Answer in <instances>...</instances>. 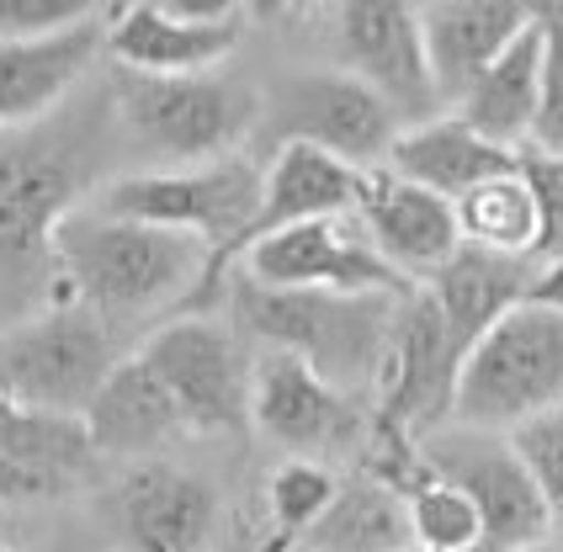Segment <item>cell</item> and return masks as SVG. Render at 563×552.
I'll return each mask as SVG.
<instances>
[{
	"label": "cell",
	"instance_id": "f35d334b",
	"mask_svg": "<svg viewBox=\"0 0 563 552\" xmlns=\"http://www.w3.org/2000/svg\"><path fill=\"white\" fill-rule=\"evenodd\" d=\"M399 552H431V548H420V542H405V548H399Z\"/></svg>",
	"mask_w": 563,
	"mask_h": 552
},
{
	"label": "cell",
	"instance_id": "e0dca14e",
	"mask_svg": "<svg viewBox=\"0 0 563 552\" xmlns=\"http://www.w3.org/2000/svg\"><path fill=\"white\" fill-rule=\"evenodd\" d=\"M107 54V16L37 43H0V133L54 118Z\"/></svg>",
	"mask_w": 563,
	"mask_h": 552
},
{
	"label": "cell",
	"instance_id": "30bf717a",
	"mask_svg": "<svg viewBox=\"0 0 563 552\" xmlns=\"http://www.w3.org/2000/svg\"><path fill=\"white\" fill-rule=\"evenodd\" d=\"M420 452H426L431 473H441V478H452V484H463L473 494V505L484 516V552H521L548 542L553 510H548L532 467L521 462L510 435L446 426Z\"/></svg>",
	"mask_w": 563,
	"mask_h": 552
},
{
	"label": "cell",
	"instance_id": "74e56055",
	"mask_svg": "<svg viewBox=\"0 0 563 552\" xmlns=\"http://www.w3.org/2000/svg\"><path fill=\"white\" fill-rule=\"evenodd\" d=\"M521 552H563V548H553V542H537V548H521Z\"/></svg>",
	"mask_w": 563,
	"mask_h": 552
},
{
	"label": "cell",
	"instance_id": "d4e9b609",
	"mask_svg": "<svg viewBox=\"0 0 563 552\" xmlns=\"http://www.w3.org/2000/svg\"><path fill=\"white\" fill-rule=\"evenodd\" d=\"M542 27H527L500 59L489 64L468 91L452 101L457 118H468L478 133H489L505 150H527L532 144L537 112H542Z\"/></svg>",
	"mask_w": 563,
	"mask_h": 552
},
{
	"label": "cell",
	"instance_id": "5b68a950",
	"mask_svg": "<svg viewBox=\"0 0 563 552\" xmlns=\"http://www.w3.org/2000/svg\"><path fill=\"white\" fill-rule=\"evenodd\" d=\"M112 107L123 133L159 165H208L223 154H240L266 107L261 96L245 91L240 80L223 75H139L118 69L112 80Z\"/></svg>",
	"mask_w": 563,
	"mask_h": 552
},
{
	"label": "cell",
	"instance_id": "b9f144b4",
	"mask_svg": "<svg viewBox=\"0 0 563 552\" xmlns=\"http://www.w3.org/2000/svg\"><path fill=\"white\" fill-rule=\"evenodd\" d=\"M303 5H313V0H303Z\"/></svg>",
	"mask_w": 563,
	"mask_h": 552
},
{
	"label": "cell",
	"instance_id": "f546056e",
	"mask_svg": "<svg viewBox=\"0 0 563 552\" xmlns=\"http://www.w3.org/2000/svg\"><path fill=\"white\" fill-rule=\"evenodd\" d=\"M118 0H0V43H37L112 16Z\"/></svg>",
	"mask_w": 563,
	"mask_h": 552
},
{
	"label": "cell",
	"instance_id": "ffe728a7",
	"mask_svg": "<svg viewBox=\"0 0 563 552\" xmlns=\"http://www.w3.org/2000/svg\"><path fill=\"white\" fill-rule=\"evenodd\" d=\"M362 176L356 165H345L335 154L313 150V144H277L266 159V181H261V208L255 223L245 234V250L277 229L292 223H309V218H341L356 213V197H362ZM245 261V255H240Z\"/></svg>",
	"mask_w": 563,
	"mask_h": 552
},
{
	"label": "cell",
	"instance_id": "44dd1931",
	"mask_svg": "<svg viewBox=\"0 0 563 552\" xmlns=\"http://www.w3.org/2000/svg\"><path fill=\"white\" fill-rule=\"evenodd\" d=\"M521 165V150H505L489 133H478L468 118L457 112H437L426 123H409L399 139H394V154H388V170H399L409 181L431 186L441 197H463L478 181L489 176H505Z\"/></svg>",
	"mask_w": 563,
	"mask_h": 552
},
{
	"label": "cell",
	"instance_id": "7402d4cb",
	"mask_svg": "<svg viewBox=\"0 0 563 552\" xmlns=\"http://www.w3.org/2000/svg\"><path fill=\"white\" fill-rule=\"evenodd\" d=\"M532 261H516V255H495V250L463 245L446 266H441L426 292L437 298L441 319H446V335L457 345V356H468L478 340L500 324L516 303H527V287H532Z\"/></svg>",
	"mask_w": 563,
	"mask_h": 552
},
{
	"label": "cell",
	"instance_id": "3957f363",
	"mask_svg": "<svg viewBox=\"0 0 563 552\" xmlns=\"http://www.w3.org/2000/svg\"><path fill=\"white\" fill-rule=\"evenodd\" d=\"M261 181L266 165H255L251 154H223L208 165H155V170H133L96 186L91 208L139 223H159L208 245V266L197 276L191 298L176 313H202L219 303V292L234 281V266L245 255V234L261 208Z\"/></svg>",
	"mask_w": 563,
	"mask_h": 552
},
{
	"label": "cell",
	"instance_id": "7bdbcfd3",
	"mask_svg": "<svg viewBox=\"0 0 563 552\" xmlns=\"http://www.w3.org/2000/svg\"><path fill=\"white\" fill-rule=\"evenodd\" d=\"M420 5H426V0H420Z\"/></svg>",
	"mask_w": 563,
	"mask_h": 552
},
{
	"label": "cell",
	"instance_id": "4dcf8cb0",
	"mask_svg": "<svg viewBox=\"0 0 563 552\" xmlns=\"http://www.w3.org/2000/svg\"><path fill=\"white\" fill-rule=\"evenodd\" d=\"M510 441H516L521 462L532 467L537 489H542L548 510H553V526H563V404L548 409V415H537V420H527V426H516Z\"/></svg>",
	"mask_w": 563,
	"mask_h": 552
},
{
	"label": "cell",
	"instance_id": "8fae6325",
	"mask_svg": "<svg viewBox=\"0 0 563 552\" xmlns=\"http://www.w3.org/2000/svg\"><path fill=\"white\" fill-rule=\"evenodd\" d=\"M457 372H463V356L446 335L437 298L426 287L405 292L394 345H388V362H383V377H377L373 430H388V435H405V441L426 446L437 430L452 426Z\"/></svg>",
	"mask_w": 563,
	"mask_h": 552
},
{
	"label": "cell",
	"instance_id": "8992f818",
	"mask_svg": "<svg viewBox=\"0 0 563 552\" xmlns=\"http://www.w3.org/2000/svg\"><path fill=\"white\" fill-rule=\"evenodd\" d=\"M563 404V313L516 303L489 335L463 356L452 426L510 435Z\"/></svg>",
	"mask_w": 563,
	"mask_h": 552
},
{
	"label": "cell",
	"instance_id": "83f0119b",
	"mask_svg": "<svg viewBox=\"0 0 563 552\" xmlns=\"http://www.w3.org/2000/svg\"><path fill=\"white\" fill-rule=\"evenodd\" d=\"M409 510V542L431 552H484V516L473 505V494L441 473H426L405 494Z\"/></svg>",
	"mask_w": 563,
	"mask_h": 552
},
{
	"label": "cell",
	"instance_id": "d6a6232c",
	"mask_svg": "<svg viewBox=\"0 0 563 552\" xmlns=\"http://www.w3.org/2000/svg\"><path fill=\"white\" fill-rule=\"evenodd\" d=\"M165 11L187 16V22H245V0H159Z\"/></svg>",
	"mask_w": 563,
	"mask_h": 552
},
{
	"label": "cell",
	"instance_id": "60d3db41",
	"mask_svg": "<svg viewBox=\"0 0 563 552\" xmlns=\"http://www.w3.org/2000/svg\"><path fill=\"white\" fill-rule=\"evenodd\" d=\"M0 552H16V548H5V542H0Z\"/></svg>",
	"mask_w": 563,
	"mask_h": 552
},
{
	"label": "cell",
	"instance_id": "836d02e7",
	"mask_svg": "<svg viewBox=\"0 0 563 552\" xmlns=\"http://www.w3.org/2000/svg\"><path fill=\"white\" fill-rule=\"evenodd\" d=\"M527 298L542 303V308H553V313H563V255H553V261H542V266H537Z\"/></svg>",
	"mask_w": 563,
	"mask_h": 552
},
{
	"label": "cell",
	"instance_id": "603a6c76",
	"mask_svg": "<svg viewBox=\"0 0 563 552\" xmlns=\"http://www.w3.org/2000/svg\"><path fill=\"white\" fill-rule=\"evenodd\" d=\"M80 420H86L101 457H144V452H155L170 435L187 430L170 388L159 383L155 367L139 351H128L112 367V377L96 388V399L86 404Z\"/></svg>",
	"mask_w": 563,
	"mask_h": 552
},
{
	"label": "cell",
	"instance_id": "2e32d148",
	"mask_svg": "<svg viewBox=\"0 0 563 552\" xmlns=\"http://www.w3.org/2000/svg\"><path fill=\"white\" fill-rule=\"evenodd\" d=\"M219 521V494L176 462H133L118 478L128 552H197Z\"/></svg>",
	"mask_w": 563,
	"mask_h": 552
},
{
	"label": "cell",
	"instance_id": "e575fe53",
	"mask_svg": "<svg viewBox=\"0 0 563 552\" xmlns=\"http://www.w3.org/2000/svg\"><path fill=\"white\" fill-rule=\"evenodd\" d=\"M303 0H245V11H251L255 22H277V16H287V11H298Z\"/></svg>",
	"mask_w": 563,
	"mask_h": 552
},
{
	"label": "cell",
	"instance_id": "cb8c5ba5",
	"mask_svg": "<svg viewBox=\"0 0 563 552\" xmlns=\"http://www.w3.org/2000/svg\"><path fill=\"white\" fill-rule=\"evenodd\" d=\"M0 457L27 478L32 499L75 489L96 467V441L80 415H59V409H37L22 404L16 394L0 399Z\"/></svg>",
	"mask_w": 563,
	"mask_h": 552
},
{
	"label": "cell",
	"instance_id": "7c38bea8",
	"mask_svg": "<svg viewBox=\"0 0 563 552\" xmlns=\"http://www.w3.org/2000/svg\"><path fill=\"white\" fill-rule=\"evenodd\" d=\"M330 37L341 48V69L367 80L399 118L426 123L437 118L441 91L426 54V32H420V5L415 0H335Z\"/></svg>",
	"mask_w": 563,
	"mask_h": 552
},
{
	"label": "cell",
	"instance_id": "52a82bcc",
	"mask_svg": "<svg viewBox=\"0 0 563 552\" xmlns=\"http://www.w3.org/2000/svg\"><path fill=\"white\" fill-rule=\"evenodd\" d=\"M0 345H5L11 394L37 409H59V415H86L96 388L128 356L118 351V330L75 298H59L22 324L0 330Z\"/></svg>",
	"mask_w": 563,
	"mask_h": 552
},
{
	"label": "cell",
	"instance_id": "ab89813d",
	"mask_svg": "<svg viewBox=\"0 0 563 552\" xmlns=\"http://www.w3.org/2000/svg\"><path fill=\"white\" fill-rule=\"evenodd\" d=\"M123 5H133V0H118V5H112V11H123Z\"/></svg>",
	"mask_w": 563,
	"mask_h": 552
},
{
	"label": "cell",
	"instance_id": "f1b7e54d",
	"mask_svg": "<svg viewBox=\"0 0 563 552\" xmlns=\"http://www.w3.org/2000/svg\"><path fill=\"white\" fill-rule=\"evenodd\" d=\"M335 473L324 467L319 457H287L272 473V484H266V510H272V526H277L287 542H298V537H309L313 526L324 521V510L335 505Z\"/></svg>",
	"mask_w": 563,
	"mask_h": 552
},
{
	"label": "cell",
	"instance_id": "d590c367",
	"mask_svg": "<svg viewBox=\"0 0 563 552\" xmlns=\"http://www.w3.org/2000/svg\"><path fill=\"white\" fill-rule=\"evenodd\" d=\"M0 499H32L27 478H22V473H16L5 457H0Z\"/></svg>",
	"mask_w": 563,
	"mask_h": 552
},
{
	"label": "cell",
	"instance_id": "4316f807",
	"mask_svg": "<svg viewBox=\"0 0 563 552\" xmlns=\"http://www.w3.org/2000/svg\"><path fill=\"white\" fill-rule=\"evenodd\" d=\"M313 548L324 552H399L409 542L405 494L388 484H351L335 494L324 521L309 531Z\"/></svg>",
	"mask_w": 563,
	"mask_h": 552
},
{
	"label": "cell",
	"instance_id": "8d00e7d4",
	"mask_svg": "<svg viewBox=\"0 0 563 552\" xmlns=\"http://www.w3.org/2000/svg\"><path fill=\"white\" fill-rule=\"evenodd\" d=\"M11 394V377H5V345H0V399Z\"/></svg>",
	"mask_w": 563,
	"mask_h": 552
},
{
	"label": "cell",
	"instance_id": "5bb4252c",
	"mask_svg": "<svg viewBox=\"0 0 563 552\" xmlns=\"http://www.w3.org/2000/svg\"><path fill=\"white\" fill-rule=\"evenodd\" d=\"M251 426L277 441L287 457H324L356 441L362 415L351 394L335 388L313 362L292 351H266L251 372Z\"/></svg>",
	"mask_w": 563,
	"mask_h": 552
},
{
	"label": "cell",
	"instance_id": "7a4b0ae2",
	"mask_svg": "<svg viewBox=\"0 0 563 552\" xmlns=\"http://www.w3.org/2000/svg\"><path fill=\"white\" fill-rule=\"evenodd\" d=\"M54 266H59V298H75L96 308L112 330H128L139 319H155L159 308L187 303L208 266V245L86 202L54 234Z\"/></svg>",
	"mask_w": 563,
	"mask_h": 552
},
{
	"label": "cell",
	"instance_id": "6da1fadb",
	"mask_svg": "<svg viewBox=\"0 0 563 552\" xmlns=\"http://www.w3.org/2000/svg\"><path fill=\"white\" fill-rule=\"evenodd\" d=\"M112 139H123L112 86L75 91L54 118L0 133V330L59 303L54 234L86 208Z\"/></svg>",
	"mask_w": 563,
	"mask_h": 552
},
{
	"label": "cell",
	"instance_id": "9a60e30c",
	"mask_svg": "<svg viewBox=\"0 0 563 552\" xmlns=\"http://www.w3.org/2000/svg\"><path fill=\"white\" fill-rule=\"evenodd\" d=\"M356 218H362V229H367L377 255L405 281H415V287H426L463 250L457 202L431 191V186L409 181L399 170H388V165H377V170L362 176Z\"/></svg>",
	"mask_w": 563,
	"mask_h": 552
},
{
	"label": "cell",
	"instance_id": "ba28073f",
	"mask_svg": "<svg viewBox=\"0 0 563 552\" xmlns=\"http://www.w3.org/2000/svg\"><path fill=\"white\" fill-rule=\"evenodd\" d=\"M261 123H266V133H277V144H313V150L356 165V170L388 165L394 139L405 133V118L367 80H356L345 69L287 75L272 91V107Z\"/></svg>",
	"mask_w": 563,
	"mask_h": 552
},
{
	"label": "cell",
	"instance_id": "4fadbf2b",
	"mask_svg": "<svg viewBox=\"0 0 563 552\" xmlns=\"http://www.w3.org/2000/svg\"><path fill=\"white\" fill-rule=\"evenodd\" d=\"M234 276H251L261 287H309V292H415V281H405L373 250L356 213L309 218L255 240Z\"/></svg>",
	"mask_w": 563,
	"mask_h": 552
},
{
	"label": "cell",
	"instance_id": "d6986e66",
	"mask_svg": "<svg viewBox=\"0 0 563 552\" xmlns=\"http://www.w3.org/2000/svg\"><path fill=\"white\" fill-rule=\"evenodd\" d=\"M245 22H187L159 0H133L107 16V54L139 75H208L240 48Z\"/></svg>",
	"mask_w": 563,
	"mask_h": 552
},
{
	"label": "cell",
	"instance_id": "1f68e13d",
	"mask_svg": "<svg viewBox=\"0 0 563 552\" xmlns=\"http://www.w3.org/2000/svg\"><path fill=\"white\" fill-rule=\"evenodd\" d=\"M521 176L537 202V266L563 255V150H521Z\"/></svg>",
	"mask_w": 563,
	"mask_h": 552
},
{
	"label": "cell",
	"instance_id": "ac0fdd59",
	"mask_svg": "<svg viewBox=\"0 0 563 552\" xmlns=\"http://www.w3.org/2000/svg\"><path fill=\"white\" fill-rule=\"evenodd\" d=\"M532 22V0H426L420 32H426V54H431L441 101L452 107Z\"/></svg>",
	"mask_w": 563,
	"mask_h": 552
},
{
	"label": "cell",
	"instance_id": "277c9868",
	"mask_svg": "<svg viewBox=\"0 0 563 552\" xmlns=\"http://www.w3.org/2000/svg\"><path fill=\"white\" fill-rule=\"evenodd\" d=\"M234 319L324 372L335 388H377L405 292H309V287H261L251 276L229 281Z\"/></svg>",
	"mask_w": 563,
	"mask_h": 552
},
{
	"label": "cell",
	"instance_id": "9c48e42d",
	"mask_svg": "<svg viewBox=\"0 0 563 552\" xmlns=\"http://www.w3.org/2000/svg\"><path fill=\"white\" fill-rule=\"evenodd\" d=\"M139 356L170 388L187 430L197 435H240L251 426V362L208 313H176L144 335Z\"/></svg>",
	"mask_w": 563,
	"mask_h": 552
},
{
	"label": "cell",
	"instance_id": "484cf974",
	"mask_svg": "<svg viewBox=\"0 0 563 552\" xmlns=\"http://www.w3.org/2000/svg\"><path fill=\"white\" fill-rule=\"evenodd\" d=\"M457 223H463V245L478 250H495V255H516V261H532L537 266V202H532V186L516 170L505 176H489L478 181L473 191L457 197Z\"/></svg>",
	"mask_w": 563,
	"mask_h": 552
}]
</instances>
